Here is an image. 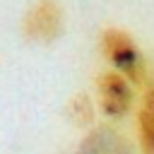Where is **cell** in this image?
I'll return each mask as SVG.
<instances>
[{
  "label": "cell",
  "mask_w": 154,
  "mask_h": 154,
  "mask_svg": "<svg viewBox=\"0 0 154 154\" xmlns=\"http://www.w3.org/2000/svg\"><path fill=\"white\" fill-rule=\"evenodd\" d=\"M99 99H101V108L108 116H123L130 106H132V89L128 84V79L118 72H101L99 75Z\"/></svg>",
  "instance_id": "3957f363"
},
{
  "label": "cell",
  "mask_w": 154,
  "mask_h": 154,
  "mask_svg": "<svg viewBox=\"0 0 154 154\" xmlns=\"http://www.w3.org/2000/svg\"><path fill=\"white\" fill-rule=\"evenodd\" d=\"M101 51L103 55L116 65L118 75H123L130 82H142L144 77V60L130 34L120 29H106L101 34Z\"/></svg>",
  "instance_id": "6da1fadb"
},
{
  "label": "cell",
  "mask_w": 154,
  "mask_h": 154,
  "mask_svg": "<svg viewBox=\"0 0 154 154\" xmlns=\"http://www.w3.org/2000/svg\"><path fill=\"white\" fill-rule=\"evenodd\" d=\"M140 144L144 154H154V113L147 108L140 113Z\"/></svg>",
  "instance_id": "277c9868"
},
{
  "label": "cell",
  "mask_w": 154,
  "mask_h": 154,
  "mask_svg": "<svg viewBox=\"0 0 154 154\" xmlns=\"http://www.w3.org/2000/svg\"><path fill=\"white\" fill-rule=\"evenodd\" d=\"M144 108H147L149 113H154V87L147 91V106H144Z\"/></svg>",
  "instance_id": "5b68a950"
},
{
  "label": "cell",
  "mask_w": 154,
  "mask_h": 154,
  "mask_svg": "<svg viewBox=\"0 0 154 154\" xmlns=\"http://www.w3.org/2000/svg\"><path fill=\"white\" fill-rule=\"evenodd\" d=\"M63 29V10L55 0H38L26 19H24V31L34 41H53Z\"/></svg>",
  "instance_id": "7a4b0ae2"
}]
</instances>
